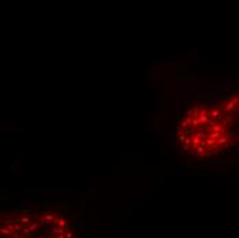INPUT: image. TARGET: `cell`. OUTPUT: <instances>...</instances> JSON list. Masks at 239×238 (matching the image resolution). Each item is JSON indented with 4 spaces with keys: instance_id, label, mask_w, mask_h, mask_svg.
Returning <instances> with one entry per match:
<instances>
[{
    "instance_id": "cell-1",
    "label": "cell",
    "mask_w": 239,
    "mask_h": 238,
    "mask_svg": "<svg viewBox=\"0 0 239 238\" xmlns=\"http://www.w3.org/2000/svg\"><path fill=\"white\" fill-rule=\"evenodd\" d=\"M177 138L184 150L194 155L216 153L228 139L221 113L209 106H195L185 111L180 119Z\"/></svg>"
}]
</instances>
